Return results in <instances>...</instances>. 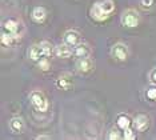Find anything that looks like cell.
<instances>
[{
	"label": "cell",
	"mask_w": 156,
	"mask_h": 140,
	"mask_svg": "<svg viewBox=\"0 0 156 140\" xmlns=\"http://www.w3.org/2000/svg\"><path fill=\"white\" fill-rule=\"evenodd\" d=\"M30 100H31V104L35 107V109L39 111V112H45L48 109V100L44 96L43 92L32 91L30 93Z\"/></svg>",
	"instance_id": "cell-1"
},
{
	"label": "cell",
	"mask_w": 156,
	"mask_h": 140,
	"mask_svg": "<svg viewBox=\"0 0 156 140\" xmlns=\"http://www.w3.org/2000/svg\"><path fill=\"white\" fill-rule=\"evenodd\" d=\"M120 21H122V24L124 27H128V28H135L139 26V15H137L136 11L133 9H127L123 12L122 15V19H120Z\"/></svg>",
	"instance_id": "cell-2"
},
{
	"label": "cell",
	"mask_w": 156,
	"mask_h": 140,
	"mask_svg": "<svg viewBox=\"0 0 156 140\" xmlns=\"http://www.w3.org/2000/svg\"><path fill=\"white\" fill-rule=\"evenodd\" d=\"M111 55H112V57H115L116 60H119V62H126V60L128 59V48H127V45L123 44V43H118V44H115L112 47Z\"/></svg>",
	"instance_id": "cell-3"
},
{
	"label": "cell",
	"mask_w": 156,
	"mask_h": 140,
	"mask_svg": "<svg viewBox=\"0 0 156 140\" xmlns=\"http://www.w3.org/2000/svg\"><path fill=\"white\" fill-rule=\"evenodd\" d=\"M19 23H17V20L15 19H7L3 21V30L7 31V32H9L11 35H13V38L15 39H20V34H19Z\"/></svg>",
	"instance_id": "cell-4"
},
{
	"label": "cell",
	"mask_w": 156,
	"mask_h": 140,
	"mask_svg": "<svg viewBox=\"0 0 156 140\" xmlns=\"http://www.w3.org/2000/svg\"><path fill=\"white\" fill-rule=\"evenodd\" d=\"M63 40H64L66 44H68L69 47H76L77 44H80L81 43V36H80V34L77 31L69 30V31H67L64 34Z\"/></svg>",
	"instance_id": "cell-5"
},
{
	"label": "cell",
	"mask_w": 156,
	"mask_h": 140,
	"mask_svg": "<svg viewBox=\"0 0 156 140\" xmlns=\"http://www.w3.org/2000/svg\"><path fill=\"white\" fill-rule=\"evenodd\" d=\"M76 70L80 74H88L94 70V62L90 57H81L76 63Z\"/></svg>",
	"instance_id": "cell-6"
},
{
	"label": "cell",
	"mask_w": 156,
	"mask_h": 140,
	"mask_svg": "<svg viewBox=\"0 0 156 140\" xmlns=\"http://www.w3.org/2000/svg\"><path fill=\"white\" fill-rule=\"evenodd\" d=\"M133 125H135V130L137 132H144L150 127V119L145 115H137L133 120Z\"/></svg>",
	"instance_id": "cell-7"
},
{
	"label": "cell",
	"mask_w": 156,
	"mask_h": 140,
	"mask_svg": "<svg viewBox=\"0 0 156 140\" xmlns=\"http://www.w3.org/2000/svg\"><path fill=\"white\" fill-rule=\"evenodd\" d=\"M9 130H11L13 134H23V131H24V121L22 117H19V116H15V117H12L11 120H9Z\"/></svg>",
	"instance_id": "cell-8"
},
{
	"label": "cell",
	"mask_w": 156,
	"mask_h": 140,
	"mask_svg": "<svg viewBox=\"0 0 156 140\" xmlns=\"http://www.w3.org/2000/svg\"><path fill=\"white\" fill-rule=\"evenodd\" d=\"M72 47H69L68 44H66V43H63V44H59L58 47L55 48V55L60 57V59H67V57H69L72 55Z\"/></svg>",
	"instance_id": "cell-9"
},
{
	"label": "cell",
	"mask_w": 156,
	"mask_h": 140,
	"mask_svg": "<svg viewBox=\"0 0 156 140\" xmlns=\"http://www.w3.org/2000/svg\"><path fill=\"white\" fill-rule=\"evenodd\" d=\"M91 53V48L88 44H84V43H80L75 47L73 49V55H75L77 59H81V57H88Z\"/></svg>",
	"instance_id": "cell-10"
},
{
	"label": "cell",
	"mask_w": 156,
	"mask_h": 140,
	"mask_svg": "<svg viewBox=\"0 0 156 140\" xmlns=\"http://www.w3.org/2000/svg\"><path fill=\"white\" fill-rule=\"evenodd\" d=\"M40 56H44L40 44L31 45L30 49H28V57H30L31 60H34V62H39V60H40Z\"/></svg>",
	"instance_id": "cell-11"
},
{
	"label": "cell",
	"mask_w": 156,
	"mask_h": 140,
	"mask_svg": "<svg viewBox=\"0 0 156 140\" xmlns=\"http://www.w3.org/2000/svg\"><path fill=\"white\" fill-rule=\"evenodd\" d=\"M91 15H92V17H94L95 20H98V21H104V20H107L109 17V15H107L104 11H101V8L99 7L98 3H95L94 7H92Z\"/></svg>",
	"instance_id": "cell-12"
},
{
	"label": "cell",
	"mask_w": 156,
	"mask_h": 140,
	"mask_svg": "<svg viewBox=\"0 0 156 140\" xmlns=\"http://www.w3.org/2000/svg\"><path fill=\"white\" fill-rule=\"evenodd\" d=\"M31 16H32V20L36 23H44L45 17H47V11L43 7H36V8H34Z\"/></svg>",
	"instance_id": "cell-13"
},
{
	"label": "cell",
	"mask_w": 156,
	"mask_h": 140,
	"mask_svg": "<svg viewBox=\"0 0 156 140\" xmlns=\"http://www.w3.org/2000/svg\"><path fill=\"white\" fill-rule=\"evenodd\" d=\"M131 123H132L131 117L126 113H120L118 116V119H116V124H118V127L122 128V130H126V128L131 127Z\"/></svg>",
	"instance_id": "cell-14"
},
{
	"label": "cell",
	"mask_w": 156,
	"mask_h": 140,
	"mask_svg": "<svg viewBox=\"0 0 156 140\" xmlns=\"http://www.w3.org/2000/svg\"><path fill=\"white\" fill-rule=\"evenodd\" d=\"M98 4L101 8V11H104L107 15H111L115 9V4H113L112 0H103V2H99Z\"/></svg>",
	"instance_id": "cell-15"
},
{
	"label": "cell",
	"mask_w": 156,
	"mask_h": 140,
	"mask_svg": "<svg viewBox=\"0 0 156 140\" xmlns=\"http://www.w3.org/2000/svg\"><path fill=\"white\" fill-rule=\"evenodd\" d=\"M71 84H72V83H71L68 75H63V76H60L59 80H58V85L60 88H63V89H69Z\"/></svg>",
	"instance_id": "cell-16"
},
{
	"label": "cell",
	"mask_w": 156,
	"mask_h": 140,
	"mask_svg": "<svg viewBox=\"0 0 156 140\" xmlns=\"http://www.w3.org/2000/svg\"><path fill=\"white\" fill-rule=\"evenodd\" d=\"M13 35H11L9 32H7V31H4L3 30V32H2V44L3 45H11V43L13 41Z\"/></svg>",
	"instance_id": "cell-17"
},
{
	"label": "cell",
	"mask_w": 156,
	"mask_h": 140,
	"mask_svg": "<svg viewBox=\"0 0 156 140\" xmlns=\"http://www.w3.org/2000/svg\"><path fill=\"white\" fill-rule=\"evenodd\" d=\"M41 47V49H43V53H44V56H51L52 55V52H54V48H52V45H51V43H48V41H40L39 43Z\"/></svg>",
	"instance_id": "cell-18"
},
{
	"label": "cell",
	"mask_w": 156,
	"mask_h": 140,
	"mask_svg": "<svg viewBox=\"0 0 156 140\" xmlns=\"http://www.w3.org/2000/svg\"><path fill=\"white\" fill-rule=\"evenodd\" d=\"M37 64H39V68H40L41 71H48L49 67H51V66H49V60L47 59V56L41 57V59L37 62Z\"/></svg>",
	"instance_id": "cell-19"
},
{
	"label": "cell",
	"mask_w": 156,
	"mask_h": 140,
	"mask_svg": "<svg viewBox=\"0 0 156 140\" xmlns=\"http://www.w3.org/2000/svg\"><path fill=\"white\" fill-rule=\"evenodd\" d=\"M154 0H140V7L143 8L144 11L147 9H151L152 7H154Z\"/></svg>",
	"instance_id": "cell-20"
},
{
	"label": "cell",
	"mask_w": 156,
	"mask_h": 140,
	"mask_svg": "<svg viewBox=\"0 0 156 140\" xmlns=\"http://www.w3.org/2000/svg\"><path fill=\"white\" fill-rule=\"evenodd\" d=\"M145 96H147V99H150V100H156V87L148 88L147 92H145Z\"/></svg>",
	"instance_id": "cell-21"
},
{
	"label": "cell",
	"mask_w": 156,
	"mask_h": 140,
	"mask_svg": "<svg viewBox=\"0 0 156 140\" xmlns=\"http://www.w3.org/2000/svg\"><path fill=\"white\" fill-rule=\"evenodd\" d=\"M122 136H120V134H119V131L118 130H115V128H112L111 131H109V135H108V139H111V140H118V139H120Z\"/></svg>",
	"instance_id": "cell-22"
},
{
	"label": "cell",
	"mask_w": 156,
	"mask_h": 140,
	"mask_svg": "<svg viewBox=\"0 0 156 140\" xmlns=\"http://www.w3.org/2000/svg\"><path fill=\"white\" fill-rule=\"evenodd\" d=\"M124 139H127V140H132V139H135V134H133V131L131 130L129 127L124 130Z\"/></svg>",
	"instance_id": "cell-23"
},
{
	"label": "cell",
	"mask_w": 156,
	"mask_h": 140,
	"mask_svg": "<svg viewBox=\"0 0 156 140\" xmlns=\"http://www.w3.org/2000/svg\"><path fill=\"white\" fill-rule=\"evenodd\" d=\"M148 77H150V81H151V83L156 85V68L151 70V72H150V75H148Z\"/></svg>",
	"instance_id": "cell-24"
},
{
	"label": "cell",
	"mask_w": 156,
	"mask_h": 140,
	"mask_svg": "<svg viewBox=\"0 0 156 140\" xmlns=\"http://www.w3.org/2000/svg\"><path fill=\"white\" fill-rule=\"evenodd\" d=\"M36 139H37V140H44V139H51V136H48V135H39V136H36Z\"/></svg>",
	"instance_id": "cell-25"
}]
</instances>
